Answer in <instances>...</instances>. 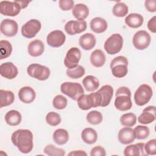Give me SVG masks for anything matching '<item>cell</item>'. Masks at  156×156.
<instances>
[{"label": "cell", "instance_id": "obj_35", "mask_svg": "<svg viewBox=\"0 0 156 156\" xmlns=\"http://www.w3.org/2000/svg\"><path fill=\"white\" fill-rule=\"evenodd\" d=\"M121 124L125 127H132L136 122V116L133 113H127L123 114L120 118Z\"/></svg>", "mask_w": 156, "mask_h": 156}, {"label": "cell", "instance_id": "obj_2", "mask_svg": "<svg viewBox=\"0 0 156 156\" xmlns=\"http://www.w3.org/2000/svg\"><path fill=\"white\" fill-rule=\"evenodd\" d=\"M114 105L118 110L124 112L130 110L132 106L131 92L128 87H121L116 92Z\"/></svg>", "mask_w": 156, "mask_h": 156}, {"label": "cell", "instance_id": "obj_18", "mask_svg": "<svg viewBox=\"0 0 156 156\" xmlns=\"http://www.w3.org/2000/svg\"><path fill=\"white\" fill-rule=\"evenodd\" d=\"M118 138L119 141L122 144L132 143L135 139L133 129L129 127L122 128L118 132Z\"/></svg>", "mask_w": 156, "mask_h": 156}, {"label": "cell", "instance_id": "obj_39", "mask_svg": "<svg viewBox=\"0 0 156 156\" xmlns=\"http://www.w3.org/2000/svg\"><path fill=\"white\" fill-rule=\"evenodd\" d=\"M44 153L49 156H63L65 155V150L57 147L52 144H48L45 146Z\"/></svg>", "mask_w": 156, "mask_h": 156}, {"label": "cell", "instance_id": "obj_24", "mask_svg": "<svg viewBox=\"0 0 156 156\" xmlns=\"http://www.w3.org/2000/svg\"><path fill=\"white\" fill-rule=\"evenodd\" d=\"M90 26L91 30L96 34L104 32L108 27L107 21L101 17H95L93 18L90 23Z\"/></svg>", "mask_w": 156, "mask_h": 156}, {"label": "cell", "instance_id": "obj_8", "mask_svg": "<svg viewBox=\"0 0 156 156\" xmlns=\"http://www.w3.org/2000/svg\"><path fill=\"white\" fill-rule=\"evenodd\" d=\"M27 73L31 77L43 81L49 78L51 71L47 66L38 63H32L28 66Z\"/></svg>", "mask_w": 156, "mask_h": 156}, {"label": "cell", "instance_id": "obj_17", "mask_svg": "<svg viewBox=\"0 0 156 156\" xmlns=\"http://www.w3.org/2000/svg\"><path fill=\"white\" fill-rule=\"evenodd\" d=\"M155 119V107L149 105L143 109L142 113L138 116V121L143 124H148Z\"/></svg>", "mask_w": 156, "mask_h": 156}, {"label": "cell", "instance_id": "obj_19", "mask_svg": "<svg viewBox=\"0 0 156 156\" xmlns=\"http://www.w3.org/2000/svg\"><path fill=\"white\" fill-rule=\"evenodd\" d=\"M36 97L34 90L29 86L21 87L18 91V98L20 100L25 104L32 102Z\"/></svg>", "mask_w": 156, "mask_h": 156}, {"label": "cell", "instance_id": "obj_45", "mask_svg": "<svg viewBox=\"0 0 156 156\" xmlns=\"http://www.w3.org/2000/svg\"><path fill=\"white\" fill-rule=\"evenodd\" d=\"M144 6L146 10L150 12H156V1L155 0L145 1Z\"/></svg>", "mask_w": 156, "mask_h": 156}, {"label": "cell", "instance_id": "obj_4", "mask_svg": "<svg viewBox=\"0 0 156 156\" xmlns=\"http://www.w3.org/2000/svg\"><path fill=\"white\" fill-rule=\"evenodd\" d=\"M110 69L113 76L117 78L125 77L128 73V60L124 56H118L110 63Z\"/></svg>", "mask_w": 156, "mask_h": 156}, {"label": "cell", "instance_id": "obj_38", "mask_svg": "<svg viewBox=\"0 0 156 156\" xmlns=\"http://www.w3.org/2000/svg\"><path fill=\"white\" fill-rule=\"evenodd\" d=\"M135 138L138 140H144L147 138L150 133V130L148 127L145 126L138 125L133 129Z\"/></svg>", "mask_w": 156, "mask_h": 156}, {"label": "cell", "instance_id": "obj_37", "mask_svg": "<svg viewBox=\"0 0 156 156\" xmlns=\"http://www.w3.org/2000/svg\"><path fill=\"white\" fill-rule=\"evenodd\" d=\"M85 73V68L81 65H77L72 69H67L66 74L67 76L71 79H79L82 77Z\"/></svg>", "mask_w": 156, "mask_h": 156}, {"label": "cell", "instance_id": "obj_25", "mask_svg": "<svg viewBox=\"0 0 156 156\" xmlns=\"http://www.w3.org/2000/svg\"><path fill=\"white\" fill-rule=\"evenodd\" d=\"M125 23L131 28L136 29L142 26L144 22L143 16L139 13H132L125 18Z\"/></svg>", "mask_w": 156, "mask_h": 156}, {"label": "cell", "instance_id": "obj_43", "mask_svg": "<svg viewBox=\"0 0 156 156\" xmlns=\"http://www.w3.org/2000/svg\"><path fill=\"white\" fill-rule=\"evenodd\" d=\"M74 1L72 0H60L58 1L60 8L63 11H67L73 8Z\"/></svg>", "mask_w": 156, "mask_h": 156}, {"label": "cell", "instance_id": "obj_3", "mask_svg": "<svg viewBox=\"0 0 156 156\" xmlns=\"http://www.w3.org/2000/svg\"><path fill=\"white\" fill-rule=\"evenodd\" d=\"M77 105L81 110H88L92 107H101V97L98 91L89 94H83L77 100Z\"/></svg>", "mask_w": 156, "mask_h": 156}, {"label": "cell", "instance_id": "obj_23", "mask_svg": "<svg viewBox=\"0 0 156 156\" xmlns=\"http://www.w3.org/2000/svg\"><path fill=\"white\" fill-rule=\"evenodd\" d=\"M28 53L32 57H38L41 55L44 51L43 43L39 40H34L29 43L27 47Z\"/></svg>", "mask_w": 156, "mask_h": 156}, {"label": "cell", "instance_id": "obj_5", "mask_svg": "<svg viewBox=\"0 0 156 156\" xmlns=\"http://www.w3.org/2000/svg\"><path fill=\"white\" fill-rule=\"evenodd\" d=\"M60 91L74 101H77L80 96L84 94L82 86L77 82H63L60 85Z\"/></svg>", "mask_w": 156, "mask_h": 156}, {"label": "cell", "instance_id": "obj_47", "mask_svg": "<svg viewBox=\"0 0 156 156\" xmlns=\"http://www.w3.org/2000/svg\"><path fill=\"white\" fill-rule=\"evenodd\" d=\"M87 154V153L82 150H79V151H71V152H69L68 154V155H76V156H86Z\"/></svg>", "mask_w": 156, "mask_h": 156}, {"label": "cell", "instance_id": "obj_12", "mask_svg": "<svg viewBox=\"0 0 156 156\" xmlns=\"http://www.w3.org/2000/svg\"><path fill=\"white\" fill-rule=\"evenodd\" d=\"M81 58V52L78 48L72 47L66 52L64 58V65L68 69L76 67Z\"/></svg>", "mask_w": 156, "mask_h": 156}, {"label": "cell", "instance_id": "obj_11", "mask_svg": "<svg viewBox=\"0 0 156 156\" xmlns=\"http://www.w3.org/2000/svg\"><path fill=\"white\" fill-rule=\"evenodd\" d=\"M21 9L20 4L16 1L0 2V13L2 15L15 16L20 13Z\"/></svg>", "mask_w": 156, "mask_h": 156}, {"label": "cell", "instance_id": "obj_15", "mask_svg": "<svg viewBox=\"0 0 156 156\" xmlns=\"http://www.w3.org/2000/svg\"><path fill=\"white\" fill-rule=\"evenodd\" d=\"M18 23L15 20L7 18L1 23V32L6 37H11L15 36L18 32Z\"/></svg>", "mask_w": 156, "mask_h": 156}, {"label": "cell", "instance_id": "obj_41", "mask_svg": "<svg viewBox=\"0 0 156 156\" xmlns=\"http://www.w3.org/2000/svg\"><path fill=\"white\" fill-rule=\"evenodd\" d=\"M67 99L62 94H58L55 96L52 101L53 107L58 110L64 109L67 105Z\"/></svg>", "mask_w": 156, "mask_h": 156}, {"label": "cell", "instance_id": "obj_46", "mask_svg": "<svg viewBox=\"0 0 156 156\" xmlns=\"http://www.w3.org/2000/svg\"><path fill=\"white\" fill-rule=\"evenodd\" d=\"M147 28L152 33L156 32V20L155 16L151 18L147 23Z\"/></svg>", "mask_w": 156, "mask_h": 156}, {"label": "cell", "instance_id": "obj_9", "mask_svg": "<svg viewBox=\"0 0 156 156\" xmlns=\"http://www.w3.org/2000/svg\"><path fill=\"white\" fill-rule=\"evenodd\" d=\"M41 28L40 21L36 19H31L21 27V34L27 38H32L36 36Z\"/></svg>", "mask_w": 156, "mask_h": 156}, {"label": "cell", "instance_id": "obj_6", "mask_svg": "<svg viewBox=\"0 0 156 156\" xmlns=\"http://www.w3.org/2000/svg\"><path fill=\"white\" fill-rule=\"evenodd\" d=\"M122 46V37L119 34H113L105 40L104 48L107 54L114 55L121 51Z\"/></svg>", "mask_w": 156, "mask_h": 156}, {"label": "cell", "instance_id": "obj_21", "mask_svg": "<svg viewBox=\"0 0 156 156\" xmlns=\"http://www.w3.org/2000/svg\"><path fill=\"white\" fill-rule=\"evenodd\" d=\"M96 43L94 35L91 33H86L81 35L79 40V43L84 50L88 51L93 49Z\"/></svg>", "mask_w": 156, "mask_h": 156}, {"label": "cell", "instance_id": "obj_31", "mask_svg": "<svg viewBox=\"0 0 156 156\" xmlns=\"http://www.w3.org/2000/svg\"><path fill=\"white\" fill-rule=\"evenodd\" d=\"M52 138L57 144L63 145L68 141V132L64 129H58L54 132Z\"/></svg>", "mask_w": 156, "mask_h": 156}, {"label": "cell", "instance_id": "obj_7", "mask_svg": "<svg viewBox=\"0 0 156 156\" xmlns=\"http://www.w3.org/2000/svg\"><path fill=\"white\" fill-rule=\"evenodd\" d=\"M152 88L147 84H141L134 93V101L138 106H143L149 102L152 97Z\"/></svg>", "mask_w": 156, "mask_h": 156}, {"label": "cell", "instance_id": "obj_20", "mask_svg": "<svg viewBox=\"0 0 156 156\" xmlns=\"http://www.w3.org/2000/svg\"><path fill=\"white\" fill-rule=\"evenodd\" d=\"M124 155L126 156L147 155L144 151V143H138L135 144H130L126 146L124 150Z\"/></svg>", "mask_w": 156, "mask_h": 156}, {"label": "cell", "instance_id": "obj_28", "mask_svg": "<svg viewBox=\"0 0 156 156\" xmlns=\"http://www.w3.org/2000/svg\"><path fill=\"white\" fill-rule=\"evenodd\" d=\"M22 120L21 114L17 110H12L7 112L5 115V121L11 126H16L20 124Z\"/></svg>", "mask_w": 156, "mask_h": 156}, {"label": "cell", "instance_id": "obj_14", "mask_svg": "<svg viewBox=\"0 0 156 156\" xmlns=\"http://www.w3.org/2000/svg\"><path fill=\"white\" fill-rule=\"evenodd\" d=\"M86 29L87 22L84 20H71L68 21L65 26L66 32L70 35L80 34L85 31Z\"/></svg>", "mask_w": 156, "mask_h": 156}, {"label": "cell", "instance_id": "obj_36", "mask_svg": "<svg viewBox=\"0 0 156 156\" xmlns=\"http://www.w3.org/2000/svg\"><path fill=\"white\" fill-rule=\"evenodd\" d=\"M86 119L88 123L93 125H97L102 121L103 116L100 112L97 110H93L90 112L87 115Z\"/></svg>", "mask_w": 156, "mask_h": 156}, {"label": "cell", "instance_id": "obj_34", "mask_svg": "<svg viewBox=\"0 0 156 156\" xmlns=\"http://www.w3.org/2000/svg\"><path fill=\"white\" fill-rule=\"evenodd\" d=\"M129 12L127 5L124 2H118L115 4L113 7L112 12L113 14L117 17H124Z\"/></svg>", "mask_w": 156, "mask_h": 156}, {"label": "cell", "instance_id": "obj_26", "mask_svg": "<svg viewBox=\"0 0 156 156\" xmlns=\"http://www.w3.org/2000/svg\"><path fill=\"white\" fill-rule=\"evenodd\" d=\"M72 13L77 20L83 21L88 16L89 9L84 4H77L73 7Z\"/></svg>", "mask_w": 156, "mask_h": 156}, {"label": "cell", "instance_id": "obj_16", "mask_svg": "<svg viewBox=\"0 0 156 156\" xmlns=\"http://www.w3.org/2000/svg\"><path fill=\"white\" fill-rule=\"evenodd\" d=\"M18 74L17 67L12 62L3 63L0 65V74L7 79H13Z\"/></svg>", "mask_w": 156, "mask_h": 156}, {"label": "cell", "instance_id": "obj_29", "mask_svg": "<svg viewBox=\"0 0 156 156\" xmlns=\"http://www.w3.org/2000/svg\"><path fill=\"white\" fill-rule=\"evenodd\" d=\"M81 138L84 143L88 144H92L97 141L98 133L93 128L87 127L82 131Z\"/></svg>", "mask_w": 156, "mask_h": 156}, {"label": "cell", "instance_id": "obj_33", "mask_svg": "<svg viewBox=\"0 0 156 156\" xmlns=\"http://www.w3.org/2000/svg\"><path fill=\"white\" fill-rule=\"evenodd\" d=\"M12 52V46L11 43L7 40L0 41V59L2 60L9 57Z\"/></svg>", "mask_w": 156, "mask_h": 156}, {"label": "cell", "instance_id": "obj_22", "mask_svg": "<svg viewBox=\"0 0 156 156\" xmlns=\"http://www.w3.org/2000/svg\"><path fill=\"white\" fill-rule=\"evenodd\" d=\"M101 97V107H104L109 105L113 94V88L110 85H105L102 86L98 91Z\"/></svg>", "mask_w": 156, "mask_h": 156}, {"label": "cell", "instance_id": "obj_27", "mask_svg": "<svg viewBox=\"0 0 156 156\" xmlns=\"http://www.w3.org/2000/svg\"><path fill=\"white\" fill-rule=\"evenodd\" d=\"M105 55L101 49H96L91 54L90 62L94 67L102 66L105 63Z\"/></svg>", "mask_w": 156, "mask_h": 156}, {"label": "cell", "instance_id": "obj_30", "mask_svg": "<svg viewBox=\"0 0 156 156\" xmlns=\"http://www.w3.org/2000/svg\"><path fill=\"white\" fill-rule=\"evenodd\" d=\"M83 85L85 90L89 92H93L99 87V80L94 76H87L82 80Z\"/></svg>", "mask_w": 156, "mask_h": 156}, {"label": "cell", "instance_id": "obj_32", "mask_svg": "<svg viewBox=\"0 0 156 156\" xmlns=\"http://www.w3.org/2000/svg\"><path fill=\"white\" fill-rule=\"evenodd\" d=\"M15 100V95L10 90H0V107H6L11 105Z\"/></svg>", "mask_w": 156, "mask_h": 156}, {"label": "cell", "instance_id": "obj_44", "mask_svg": "<svg viewBox=\"0 0 156 156\" xmlns=\"http://www.w3.org/2000/svg\"><path fill=\"white\" fill-rule=\"evenodd\" d=\"M106 155V152L105 149L101 146H97L91 149L90 151L91 156H105Z\"/></svg>", "mask_w": 156, "mask_h": 156}, {"label": "cell", "instance_id": "obj_48", "mask_svg": "<svg viewBox=\"0 0 156 156\" xmlns=\"http://www.w3.org/2000/svg\"><path fill=\"white\" fill-rule=\"evenodd\" d=\"M20 5L21 9H24L27 7L28 4H29V1H16Z\"/></svg>", "mask_w": 156, "mask_h": 156}, {"label": "cell", "instance_id": "obj_10", "mask_svg": "<svg viewBox=\"0 0 156 156\" xmlns=\"http://www.w3.org/2000/svg\"><path fill=\"white\" fill-rule=\"evenodd\" d=\"M151 40L149 34L146 30H141L136 32L132 38L134 47L138 50H144L150 44Z\"/></svg>", "mask_w": 156, "mask_h": 156}, {"label": "cell", "instance_id": "obj_1", "mask_svg": "<svg viewBox=\"0 0 156 156\" xmlns=\"http://www.w3.org/2000/svg\"><path fill=\"white\" fill-rule=\"evenodd\" d=\"M33 134L28 129H18L11 136V140L15 146L23 154L30 152L33 149Z\"/></svg>", "mask_w": 156, "mask_h": 156}, {"label": "cell", "instance_id": "obj_42", "mask_svg": "<svg viewBox=\"0 0 156 156\" xmlns=\"http://www.w3.org/2000/svg\"><path fill=\"white\" fill-rule=\"evenodd\" d=\"M144 151L147 155L156 154V139L154 138L144 144Z\"/></svg>", "mask_w": 156, "mask_h": 156}, {"label": "cell", "instance_id": "obj_40", "mask_svg": "<svg viewBox=\"0 0 156 156\" xmlns=\"http://www.w3.org/2000/svg\"><path fill=\"white\" fill-rule=\"evenodd\" d=\"M60 115L54 112H49L46 116V121L51 126H57L61 122Z\"/></svg>", "mask_w": 156, "mask_h": 156}, {"label": "cell", "instance_id": "obj_13", "mask_svg": "<svg viewBox=\"0 0 156 156\" xmlns=\"http://www.w3.org/2000/svg\"><path fill=\"white\" fill-rule=\"evenodd\" d=\"M66 36L60 30H55L51 32L46 37V41L49 46L53 48L62 46L65 42Z\"/></svg>", "mask_w": 156, "mask_h": 156}]
</instances>
